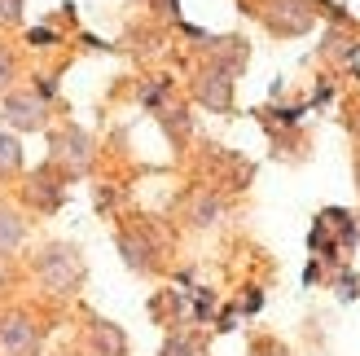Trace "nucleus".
<instances>
[{"mask_svg":"<svg viewBox=\"0 0 360 356\" xmlns=\"http://www.w3.org/2000/svg\"><path fill=\"white\" fill-rule=\"evenodd\" d=\"M35 277H40V286L49 295H75L79 281H84V260H79L75 246L53 242L35 255Z\"/></svg>","mask_w":360,"mask_h":356,"instance_id":"f257e3e1","label":"nucleus"},{"mask_svg":"<svg viewBox=\"0 0 360 356\" xmlns=\"http://www.w3.org/2000/svg\"><path fill=\"white\" fill-rule=\"evenodd\" d=\"M193 216H198V224H215V216H220V198H207V193H198Z\"/></svg>","mask_w":360,"mask_h":356,"instance_id":"f8f14e48","label":"nucleus"},{"mask_svg":"<svg viewBox=\"0 0 360 356\" xmlns=\"http://www.w3.org/2000/svg\"><path fill=\"white\" fill-rule=\"evenodd\" d=\"M0 115H5L9 128L35 132V128H44V97L40 93H9L5 106H0Z\"/></svg>","mask_w":360,"mask_h":356,"instance_id":"7ed1b4c3","label":"nucleus"},{"mask_svg":"<svg viewBox=\"0 0 360 356\" xmlns=\"http://www.w3.org/2000/svg\"><path fill=\"white\" fill-rule=\"evenodd\" d=\"M356 132H360V119H356Z\"/></svg>","mask_w":360,"mask_h":356,"instance_id":"f3484780","label":"nucleus"},{"mask_svg":"<svg viewBox=\"0 0 360 356\" xmlns=\"http://www.w3.org/2000/svg\"><path fill=\"white\" fill-rule=\"evenodd\" d=\"M88 339H93V352L97 356H128V339H123V330L115 322L93 317V322H88Z\"/></svg>","mask_w":360,"mask_h":356,"instance_id":"0eeeda50","label":"nucleus"},{"mask_svg":"<svg viewBox=\"0 0 360 356\" xmlns=\"http://www.w3.org/2000/svg\"><path fill=\"white\" fill-rule=\"evenodd\" d=\"M22 238H27L22 216H18L13 207H0V260H9L18 246H22Z\"/></svg>","mask_w":360,"mask_h":356,"instance_id":"6e6552de","label":"nucleus"},{"mask_svg":"<svg viewBox=\"0 0 360 356\" xmlns=\"http://www.w3.org/2000/svg\"><path fill=\"white\" fill-rule=\"evenodd\" d=\"M163 356H202V343H193L189 334H172L167 348H163Z\"/></svg>","mask_w":360,"mask_h":356,"instance_id":"9b49d317","label":"nucleus"},{"mask_svg":"<svg viewBox=\"0 0 360 356\" xmlns=\"http://www.w3.org/2000/svg\"><path fill=\"white\" fill-rule=\"evenodd\" d=\"M22 167V146H18V141L9 136V132H0V172H18Z\"/></svg>","mask_w":360,"mask_h":356,"instance_id":"9d476101","label":"nucleus"},{"mask_svg":"<svg viewBox=\"0 0 360 356\" xmlns=\"http://www.w3.org/2000/svg\"><path fill=\"white\" fill-rule=\"evenodd\" d=\"M255 356H285V348H277V343H255Z\"/></svg>","mask_w":360,"mask_h":356,"instance_id":"2eb2a0df","label":"nucleus"},{"mask_svg":"<svg viewBox=\"0 0 360 356\" xmlns=\"http://www.w3.org/2000/svg\"><path fill=\"white\" fill-rule=\"evenodd\" d=\"M233 75H238V70L211 62L202 70V80H198V101H207L211 110H229V101H233Z\"/></svg>","mask_w":360,"mask_h":356,"instance_id":"423d86ee","label":"nucleus"},{"mask_svg":"<svg viewBox=\"0 0 360 356\" xmlns=\"http://www.w3.org/2000/svg\"><path fill=\"white\" fill-rule=\"evenodd\" d=\"M259 18L277 35H303L312 27V5H303V0H264Z\"/></svg>","mask_w":360,"mask_h":356,"instance_id":"f03ea898","label":"nucleus"},{"mask_svg":"<svg viewBox=\"0 0 360 356\" xmlns=\"http://www.w3.org/2000/svg\"><path fill=\"white\" fill-rule=\"evenodd\" d=\"M22 18V0H0V27H13Z\"/></svg>","mask_w":360,"mask_h":356,"instance_id":"4468645a","label":"nucleus"},{"mask_svg":"<svg viewBox=\"0 0 360 356\" xmlns=\"http://www.w3.org/2000/svg\"><path fill=\"white\" fill-rule=\"evenodd\" d=\"M0 343H5L9 356H31L40 348V330H35L27 312H9V317H0Z\"/></svg>","mask_w":360,"mask_h":356,"instance_id":"20e7f679","label":"nucleus"},{"mask_svg":"<svg viewBox=\"0 0 360 356\" xmlns=\"http://www.w3.org/2000/svg\"><path fill=\"white\" fill-rule=\"evenodd\" d=\"M88 158H93V141H88V132L66 128V132L53 136V163H66L70 176H79L88 167Z\"/></svg>","mask_w":360,"mask_h":356,"instance_id":"39448f33","label":"nucleus"},{"mask_svg":"<svg viewBox=\"0 0 360 356\" xmlns=\"http://www.w3.org/2000/svg\"><path fill=\"white\" fill-rule=\"evenodd\" d=\"M27 198L40 207V211H53V207L62 203V185H53V189H49V172H40V176H35V181L27 185Z\"/></svg>","mask_w":360,"mask_h":356,"instance_id":"1a4fd4ad","label":"nucleus"},{"mask_svg":"<svg viewBox=\"0 0 360 356\" xmlns=\"http://www.w3.org/2000/svg\"><path fill=\"white\" fill-rule=\"evenodd\" d=\"M13 75H18V62H13V53L0 44V93H5V88L13 84Z\"/></svg>","mask_w":360,"mask_h":356,"instance_id":"ddd939ff","label":"nucleus"},{"mask_svg":"<svg viewBox=\"0 0 360 356\" xmlns=\"http://www.w3.org/2000/svg\"><path fill=\"white\" fill-rule=\"evenodd\" d=\"M5 286H9V264L0 260V291H5Z\"/></svg>","mask_w":360,"mask_h":356,"instance_id":"dca6fc26","label":"nucleus"}]
</instances>
